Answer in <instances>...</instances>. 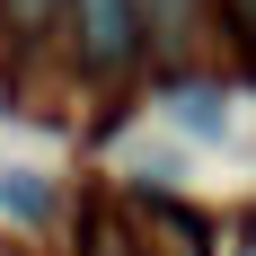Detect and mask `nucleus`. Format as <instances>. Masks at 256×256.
Here are the masks:
<instances>
[{"label": "nucleus", "instance_id": "nucleus-3", "mask_svg": "<svg viewBox=\"0 0 256 256\" xmlns=\"http://www.w3.org/2000/svg\"><path fill=\"white\" fill-rule=\"evenodd\" d=\"M221 18H230L238 36H248V44H256V0H221Z\"/></svg>", "mask_w": 256, "mask_h": 256}, {"label": "nucleus", "instance_id": "nucleus-1", "mask_svg": "<svg viewBox=\"0 0 256 256\" xmlns=\"http://www.w3.org/2000/svg\"><path fill=\"white\" fill-rule=\"evenodd\" d=\"M132 36H142V26H132V0H80V44H88V62H98V71H115V62H124Z\"/></svg>", "mask_w": 256, "mask_h": 256}, {"label": "nucleus", "instance_id": "nucleus-2", "mask_svg": "<svg viewBox=\"0 0 256 256\" xmlns=\"http://www.w3.org/2000/svg\"><path fill=\"white\" fill-rule=\"evenodd\" d=\"M53 18V0H9V26H44Z\"/></svg>", "mask_w": 256, "mask_h": 256}]
</instances>
